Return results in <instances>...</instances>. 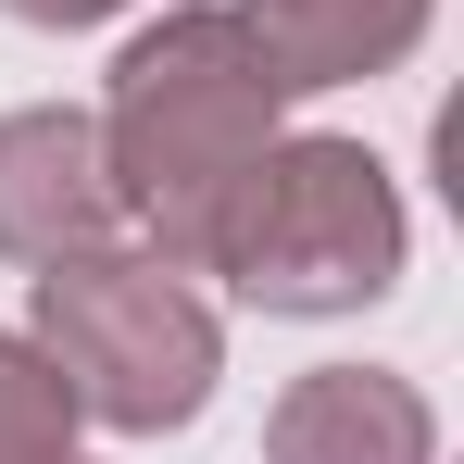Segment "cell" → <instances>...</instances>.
Wrapping results in <instances>:
<instances>
[{"label":"cell","instance_id":"obj_5","mask_svg":"<svg viewBox=\"0 0 464 464\" xmlns=\"http://www.w3.org/2000/svg\"><path fill=\"white\" fill-rule=\"evenodd\" d=\"M264 464H440V401L389 364H314L276 389Z\"/></svg>","mask_w":464,"mask_h":464},{"label":"cell","instance_id":"obj_6","mask_svg":"<svg viewBox=\"0 0 464 464\" xmlns=\"http://www.w3.org/2000/svg\"><path fill=\"white\" fill-rule=\"evenodd\" d=\"M238 25H251V51H264V76L314 101V88H364L389 76L414 38H427V13L440 0H227Z\"/></svg>","mask_w":464,"mask_h":464},{"label":"cell","instance_id":"obj_8","mask_svg":"<svg viewBox=\"0 0 464 464\" xmlns=\"http://www.w3.org/2000/svg\"><path fill=\"white\" fill-rule=\"evenodd\" d=\"M0 13H13V25H113L126 0H0Z\"/></svg>","mask_w":464,"mask_h":464},{"label":"cell","instance_id":"obj_1","mask_svg":"<svg viewBox=\"0 0 464 464\" xmlns=\"http://www.w3.org/2000/svg\"><path fill=\"white\" fill-rule=\"evenodd\" d=\"M88 126H101V176H113L126 238L201 276L238 176L289 126V88L264 76V51H251V25L227 0H176L163 25H139L113 51V88H101Z\"/></svg>","mask_w":464,"mask_h":464},{"label":"cell","instance_id":"obj_4","mask_svg":"<svg viewBox=\"0 0 464 464\" xmlns=\"http://www.w3.org/2000/svg\"><path fill=\"white\" fill-rule=\"evenodd\" d=\"M126 238L113 214V176H101V126L76 101H25L0 113V264H63V251H101Z\"/></svg>","mask_w":464,"mask_h":464},{"label":"cell","instance_id":"obj_3","mask_svg":"<svg viewBox=\"0 0 464 464\" xmlns=\"http://www.w3.org/2000/svg\"><path fill=\"white\" fill-rule=\"evenodd\" d=\"M401 251H414V214H401V176H389L364 139H326V126H276V151L238 176L227 227H214V264L251 314H364L401 289Z\"/></svg>","mask_w":464,"mask_h":464},{"label":"cell","instance_id":"obj_7","mask_svg":"<svg viewBox=\"0 0 464 464\" xmlns=\"http://www.w3.org/2000/svg\"><path fill=\"white\" fill-rule=\"evenodd\" d=\"M76 389L63 364L25 339V326H0V464H76Z\"/></svg>","mask_w":464,"mask_h":464},{"label":"cell","instance_id":"obj_2","mask_svg":"<svg viewBox=\"0 0 464 464\" xmlns=\"http://www.w3.org/2000/svg\"><path fill=\"white\" fill-rule=\"evenodd\" d=\"M25 339L63 364L88 427L113 440H163L188 427L214 377H227V314L201 302L188 264H163L139 238H101V251H63L25 276Z\"/></svg>","mask_w":464,"mask_h":464}]
</instances>
